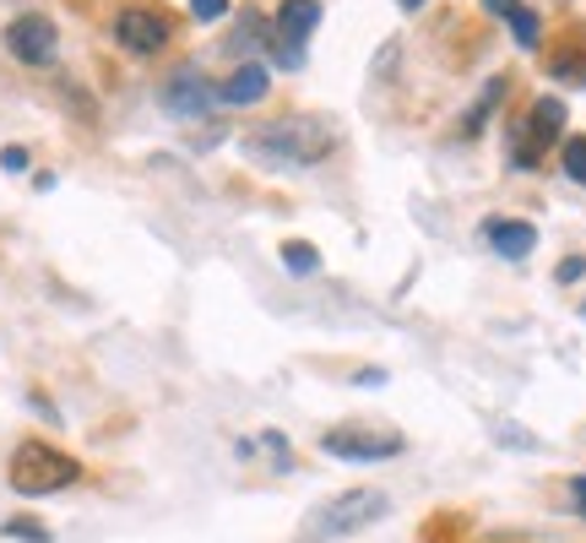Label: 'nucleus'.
Segmentation results:
<instances>
[{
	"instance_id": "obj_6",
	"label": "nucleus",
	"mask_w": 586,
	"mask_h": 543,
	"mask_svg": "<svg viewBox=\"0 0 586 543\" xmlns=\"http://www.w3.org/2000/svg\"><path fill=\"white\" fill-rule=\"evenodd\" d=\"M115 39L126 44L130 55H158L169 44V17L152 11V6H126L115 17Z\"/></svg>"
},
{
	"instance_id": "obj_12",
	"label": "nucleus",
	"mask_w": 586,
	"mask_h": 543,
	"mask_svg": "<svg viewBox=\"0 0 586 543\" xmlns=\"http://www.w3.org/2000/svg\"><path fill=\"white\" fill-rule=\"evenodd\" d=\"M548 71L560 82H571V87H586V33H571V44L548 61Z\"/></svg>"
},
{
	"instance_id": "obj_14",
	"label": "nucleus",
	"mask_w": 586,
	"mask_h": 543,
	"mask_svg": "<svg viewBox=\"0 0 586 543\" xmlns=\"http://www.w3.org/2000/svg\"><path fill=\"white\" fill-rule=\"evenodd\" d=\"M283 267L299 272V277H310V272H321V251L305 245V239H288V245H283Z\"/></svg>"
},
{
	"instance_id": "obj_11",
	"label": "nucleus",
	"mask_w": 586,
	"mask_h": 543,
	"mask_svg": "<svg viewBox=\"0 0 586 543\" xmlns=\"http://www.w3.org/2000/svg\"><path fill=\"white\" fill-rule=\"evenodd\" d=\"M321 28V0H283L277 6V33H288V39H310Z\"/></svg>"
},
{
	"instance_id": "obj_4",
	"label": "nucleus",
	"mask_w": 586,
	"mask_h": 543,
	"mask_svg": "<svg viewBox=\"0 0 586 543\" xmlns=\"http://www.w3.org/2000/svg\"><path fill=\"white\" fill-rule=\"evenodd\" d=\"M6 50H11L22 66H50V61L61 55V33H55L50 17L28 11V17H11V28H6Z\"/></svg>"
},
{
	"instance_id": "obj_19",
	"label": "nucleus",
	"mask_w": 586,
	"mask_h": 543,
	"mask_svg": "<svg viewBox=\"0 0 586 543\" xmlns=\"http://www.w3.org/2000/svg\"><path fill=\"white\" fill-rule=\"evenodd\" d=\"M0 169L6 174H22L28 169V147H0Z\"/></svg>"
},
{
	"instance_id": "obj_8",
	"label": "nucleus",
	"mask_w": 586,
	"mask_h": 543,
	"mask_svg": "<svg viewBox=\"0 0 586 543\" xmlns=\"http://www.w3.org/2000/svg\"><path fill=\"white\" fill-rule=\"evenodd\" d=\"M560 131H565V104H560V98H537L532 115H526V136L516 141V169H532L537 152H543Z\"/></svg>"
},
{
	"instance_id": "obj_18",
	"label": "nucleus",
	"mask_w": 586,
	"mask_h": 543,
	"mask_svg": "<svg viewBox=\"0 0 586 543\" xmlns=\"http://www.w3.org/2000/svg\"><path fill=\"white\" fill-rule=\"evenodd\" d=\"M6 539H28V543H50L44 528H33V522H6Z\"/></svg>"
},
{
	"instance_id": "obj_2",
	"label": "nucleus",
	"mask_w": 586,
	"mask_h": 543,
	"mask_svg": "<svg viewBox=\"0 0 586 543\" xmlns=\"http://www.w3.org/2000/svg\"><path fill=\"white\" fill-rule=\"evenodd\" d=\"M391 511L386 489H348L337 500H326L321 511L310 517V543H331V539H353L364 528H375Z\"/></svg>"
},
{
	"instance_id": "obj_7",
	"label": "nucleus",
	"mask_w": 586,
	"mask_h": 543,
	"mask_svg": "<svg viewBox=\"0 0 586 543\" xmlns=\"http://www.w3.org/2000/svg\"><path fill=\"white\" fill-rule=\"evenodd\" d=\"M212 104H217V87H206V76L195 66H180L163 82V109L180 115V120H201Z\"/></svg>"
},
{
	"instance_id": "obj_13",
	"label": "nucleus",
	"mask_w": 586,
	"mask_h": 543,
	"mask_svg": "<svg viewBox=\"0 0 586 543\" xmlns=\"http://www.w3.org/2000/svg\"><path fill=\"white\" fill-rule=\"evenodd\" d=\"M505 87H511V82H505V76H494V82H489V87H483V98H478V104H472V115H467V120H461V131L472 136V131H483V120H489V115H494V104H500V98H505Z\"/></svg>"
},
{
	"instance_id": "obj_1",
	"label": "nucleus",
	"mask_w": 586,
	"mask_h": 543,
	"mask_svg": "<svg viewBox=\"0 0 586 543\" xmlns=\"http://www.w3.org/2000/svg\"><path fill=\"white\" fill-rule=\"evenodd\" d=\"M331 147H337V131L321 115H283V120L260 126L245 141V152L260 158V163H271V169H310V163H321Z\"/></svg>"
},
{
	"instance_id": "obj_20",
	"label": "nucleus",
	"mask_w": 586,
	"mask_h": 543,
	"mask_svg": "<svg viewBox=\"0 0 586 543\" xmlns=\"http://www.w3.org/2000/svg\"><path fill=\"white\" fill-rule=\"evenodd\" d=\"M191 11H195V22H217L228 11V0H191Z\"/></svg>"
},
{
	"instance_id": "obj_24",
	"label": "nucleus",
	"mask_w": 586,
	"mask_h": 543,
	"mask_svg": "<svg viewBox=\"0 0 586 543\" xmlns=\"http://www.w3.org/2000/svg\"><path fill=\"white\" fill-rule=\"evenodd\" d=\"M396 6H402V11H418V6H424V0H396Z\"/></svg>"
},
{
	"instance_id": "obj_15",
	"label": "nucleus",
	"mask_w": 586,
	"mask_h": 543,
	"mask_svg": "<svg viewBox=\"0 0 586 543\" xmlns=\"http://www.w3.org/2000/svg\"><path fill=\"white\" fill-rule=\"evenodd\" d=\"M511 33H516L521 50H537V44H543V22H537L532 6H516V11H511Z\"/></svg>"
},
{
	"instance_id": "obj_9",
	"label": "nucleus",
	"mask_w": 586,
	"mask_h": 543,
	"mask_svg": "<svg viewBox=\"0 0 586 543\" xmlns=\"http://www.w3.org/2000/svg\"><path fill=\"white\" fill-rule=\"evenodd\" d=\"M271 93V76H266V66H256V61H245V66L228 71V82L217 87V98L223 104H260Z\"/></svg>"
},
{
	"instance_id": "obj_21",
	"label": "nucleus",
	"mask_w": 586,
	"mask_h": 543,
	"mask_svg": "<svg viewBox=\"0 0 586 543\" xmlns=\"http://www.w3.org/2000/svg\"><path fill=\"white\" fill-rule=\"evenodd\" d=\"M582 272H586V256H576V262H565V267H560V283H576Z\"/></svg>"
},
{
	"instance_id": "obj_10",
	"label": "nucleus",
	"mask_w": 586,
	"mask_h": 543,
	"mask_svg": "<svg viewBox=\"0 0 586 543\" xmlns=\"http://www.w3.org/2000/svg\"><path fill=\"white\" fill-rule=\"evenodd\" d=\"M483 234H489V245H494L505 262H521V256H532V251H537V228H532V223H516V217L489 223Z\"/></svg>"
},
{
	"instance_id": "obj_17",
	"label": "nucleus",
	"mask_w": 586,
	"mask_h": 543,
	"mask_svg": "<svg viewBox=\"0 0 586 543\" xmlns=\"http://www.w3.org/2000/svg\"><path fill=\"white\" fill-rule=\"evenodd\" d=\"M560 163H565V174H571L576 185H586V136H571V141H565Z\"/></svg>"
},
{
	"instance_id": "obj_22",
	"label": "nucleus",
	"mask_w": 586,
	"mask_h": 543,
	"mask_svg": "<svg viewBox=\"0 0 586 543\" xmlns=\"http://www.w3.org/2000/svg\"><path fill=\"white\" fill-rule=\"evenodd\" d=\"M521 0H483V11H494V17H511Z\"/></svg>"
},
{
	"instance_id": "obj_23",
	"label": "nucleus",
	"mask_w": 586,
	"mask_h": 543,
	"mask_svg": "<svg viewBox=\"0 0 586 543\" xmlns=\"http://www.w3.org/2000/svg\"><path fill=\"white\" fill-rule=\"evenodd\" d=\"M571 494H576V505H582V517H586V473L571 478Z\"/></svg>"
},
{
	"instance_id": "obj_5",
	"label": "nucleus",
	"mask_w": 586,
	"mask_h": 543,
	"mask_svg": "<svg viewBox=\"0 0 586 543\" xmlns=\"http://www.w3.org/2000/svg\"><path fill=\"white\" fill-rule=\"evenodd\" d=\"M402 435H375V429H331L321 435L326 457H342V462H381V457H402Z\"/></svg>"
},
{
	"instance_id": "obj_25",
	"label": "nucleus",
	"mask_w": 586,
	"mask_h": 543,
	"mask_svg": "<svg viewBox=\"0 0 586 543\" xmlns=\"http://www.w3.org/2000/svg\"><path fill=\"white\" fill-rule=\"evenodd\" d=\"M582 316H586V310H582Z\"/></svg>"
},
{
	"instance_id": "obj_16",
	"label": "nucleus",
	"mask_w": 586,
	"mask_h": 543,
	"mask_svg": "<svg viewBox=\"0 0 586 543\" xmlns=\"http://www.w3.org/2000/svg\"><path fill=\"white\" fill-rule=\"evenodd\" d=\"M271 61H277V66H288V71H299V66H305V44H299V39H288V33H271Z\"/></svg>"
},
{
	"instance_id": "obj_3",
	"label": "nucleus",
	"mask_w": 586,
	"mask_h": 543,
	"mask_svg": "<svg viewBox=\"0 0 586 543\" xmlns=\"http://www.w3.org/2000/svg\"><path fill=\"white\" fill-rule=\"evenodd\" d=\"M76 478H82L76 457H65L44 440H22L11 451V489L17 494H55V489H71Z\"/></svg>"
}]
</instances>
